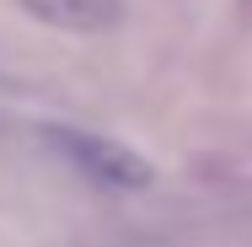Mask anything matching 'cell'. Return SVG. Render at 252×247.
Returning <instances> with one entry per match:
<instances>
[{
    "mask_svg": "<svg viewBox=\"0 0 252 247\" xmlns=\"http://www.w3.org/2000/svg\"><path fill=\"white\" fill-rule=\"evenodd\" d=\"M43 145L64 167H75L92 188H107V194H134V188H145L156 177L151 161L140 150H129L124 140H113V135L81 129V124H43Z\"/></svg>",
    "mask_w": 252,
    "mask_h": 247,
    "instance_id": "cell-1",
    "label": "cell"
},
{
    "mask_svg": "<svg viewBox=\"0 0 252 247\" xmlns=\"http://www.w3.org/2000/svg\"><path fill=\"white\" fill-rule=\"evenodd\" d=\"M16 11H27L32 22H43L54 33H75V38H97L124 22V0H11Z\"/></svg>",
    "mask_w": 252,
    "mask_h": 247,
    "instance_id": "cell-2",
    "label": "cell"
}]
</instances>
